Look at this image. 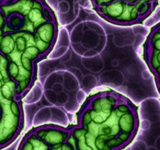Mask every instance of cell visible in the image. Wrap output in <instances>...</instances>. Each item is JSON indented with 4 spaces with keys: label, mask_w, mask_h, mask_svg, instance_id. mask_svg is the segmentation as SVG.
Here are the masks:
<instances>
[{
    "label": "cell",
    "mask_w": 160,
    "mask_h": 150,
    "mask_svg": "<svg viewBox=\"0 0 160 150\" xmlns=\"http://www.w3.org/2000/svg\"><path fill=\"white\" fill-rule=\"evenodd\" d=\"M77 126L112 150H120L137 132L136 107L125 96L112 90L98 92L88 97L80 108Z\"/></svg>",
    "instance_id": "cell-2"
},
{
    "label": "cell",
    "mask_w": 160,
    "mask_h": 150,
    "mask_svg": "<svg viewBox=\"0 0 160 150\" xmlns=\"http://www.w3.org/2000/svg\"><path fill=\"white\" fill-rule=\"evenodd\" d=\"M143 58L155 77L158 87L160 73V25L155 24L150 30L143 45Z\"/></svg>",
    "instance_id": "cell-5"
},
{
    "label": "cell",
    "mask_w": 160,
    "mask_h": 150,
    "mask_svg": "<svg viewBox=\"0 0 160 150\" xmlns=\"http://www.w3.org/2000/svg\"><path fill=\"white\" fill-rule=\"evenodd\" d=\"M18 98H19V97H18ZM8 101H10V100H8ZM8 101H5V102H1V101H0V119H1L2 115H3L4 105H5V103H6V102H8Z\"/></svg>",
    "instance_id": "cell-9"
},
{
    "label": "cell",
    "mask_w": 160,
    "mask_h": 150,
    "mask_svg": "<svg viewBox=\"0 0 160 150\" xmlns=\"http://www.w3.org/2000/svg\"><path fill=\"white\" fill-rule=\"evenodd\" d=\"M58 23L44 0H0V55L22 97L36 80L37 65L51 52Z\"/></svg>",
    "instance_id": "cell-1"
},
{
    "label": "cell",
    "mask_w": 160,
    "mask_h": 150,
    "mask_svg": "<svg viewBox=\"0 0 160 150\" xmlns=\"http://www.w3.org/2000/svg\"><path fill=\"white\" fill-rule=\"evenodd\" d=\"M67 141L75 150H112L107 144L95 139L91 134L77 125L70 127Z\"/></svg>",
    "instance_id": "cell-6"
},
{
    "label": "cell",
    "mask_w": 160,
    "mask_h": 150,
    "mask_svg": "<svg viewBox=\"0 0 160 150\" xmlns=\"http://www.w3.org/2000/svg\"><path fill=\"white\" fill-rule=\"evenodd\" d=\"M24 114L21 98H15L4 105L0 119V149L13 142L21 132Z\"/></svg>",
    "instance_id": "cell-4"
},
{
    "label": "cell",
    "mask_w": 160,
    "mask_h": 150,
    "mask_svg": "<svg viewBox=\"0 0 160 150\" xmlns=\"http://www.w3.org/2000/svg\"><path fill=\"white\" fill-rule=\"evenodd\" d=\"M18 150H49V145L31 130L22 139Z\"/></svg>",
    "instance_id": "cell-7"
},
{
    "label": "cell",
    "mask_w": 160,
    "mask_h": 150,
    "mask_svg": "<svg viewBox=\"0 0 160 150\" xmlns=\"http://www.w3.org/2000/svg\"><path fill=\"white\" fill-rule=\"evenodd\" d=\"M91 4L105 21L118 26H132L152 14L158 0H91Z\"/></svg>",
    "instance_id": "cell-3"
},
{
    "label": "cell",
    "mask_w": 160,
    "mask_h": 150,
    "mask_svg": "<svg viewBox=\"0 0 160 150\" xmlns=\"http://www.w3.org/2000/svg\"><path fill=\"white\" fill-rule=\"evenodd\" d=\"M49 150H75V149L66 140L65 142L54 144V145H51V146H49Z\"/></svg>",
    "instance_id": "cell-8"
}]
</instances>
